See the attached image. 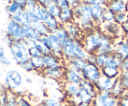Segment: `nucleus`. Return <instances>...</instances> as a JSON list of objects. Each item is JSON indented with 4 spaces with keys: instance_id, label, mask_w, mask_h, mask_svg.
<instances>
[{
    "instance_id": "7",
    "label": "nucleus",
    "mask_w": 128,
    "mask_h": 106,
    "mask_svg": "<svg viewBox=\"0 0 128 106\" xmlns=\"http://www.w3.org/2000/svg\"><path fill=\"white\" fill-rule=\"evenodd\" d=\"M116 99L106 92L99 96L94 101V106H116Z\"/></svg>"
},
{
    "instance_id": "25",
    "label": "nucleus",
    "mask_w": 128,
    "mask_h": 106,
    "mask_svg": "<svg viewBox=\"0 0 128 106\" xmlns=\"http://www.w3.org/2000/svg\"><path fill=\"white\" fill-rule=\"evenodd\" d=\"M110 55V54H109ZM109 55L108 54H97L96 55V65L102 68L106 65V62L108 58Z\"/></svg>"
},
{
    "instance_id": "18",
    "label": "nucleus",
    "mask_w": 128,
    "mask_h": 106,
    "mask_svg": "<svg viewBox=\"0 0 128 106\" xmlns=\"http://www.w3.org/2000/svg\"><path fill=\"white\" fill-rule=\"evenodd\" d=\"M87 63V61L85 60L84 59H81V58H75L70 60L71 68L80 71H82Z\"/></svg>"
},
{
    "instance_id": "24",
    "label": "nucleus",
    "mask_w": 128,
    "mask_h": 106,
    "mask_svg": "<svg viewBox=\"0 0 128 106\" xmlns=\"http://www.w3.org/2000/svg\"><path fill=\"white\" fill-rule=\"evenodd\" d=\"M90 6H91V11L92 17L96 19H99L100 17H102L103 11L100 5L95 4Z\"/></svg>"
},
{
    "instance_id": "31",
    "label": "nucleus",
    "mask_w": 128,
    "mask_h": 106,
    "mask_svg": "<svg viewBox=\"0 0 128 106\" xmlns=\"http://www.w3.org/2000/svg\"><path fill=\"white\" fill-rule=\"evenodd\" d=\"M29 53H30V56L31 57H42V54L40 50L38 48H36L34 46H32V47H30L28 48Z\"/></svg>"
},
{
    "instance_id": "52",
    "label": "nucleus",
    "mask_w": 128,
    "mask_h": 106,
    "mask_svg": "<svg viewBox=\"0 0 128 106\" xmlns=\"http://www.w3.org/2000/svg\"><path fill=\"white\" fill-rule=\"evenodd\" d=\"M3 1H7V0H3Z\"/></svg>"
},
{
    "instance_id": "11",
    "label": "nucleus",
    "mask_w": 128,
    "mask_h": 106,
    "mask_svg": "<svg viewBox=\"0 0 128 106\" xmlns=\"http://www.w3.org/2000/svg\"><path fill=\"white\" fill-rule=\"evenodd\" d=\"M113 51L112 47L111 45V43L108 38L106 37L101 36V42H100V47L98 49V54H111Z\"/></svg>"
},
{
    "instance_id": "40",
    "label": "nucleus",
    "mask_w": 128,
    "mask_h": 106,
    "mask_svg": "<svg viewBox=\"0 0 128 106\" xmlns=\"http://www.w3.org/2000/svg\"><path fill=\"white\" fill-rule=\"evenodd\" d=\"M0 62L1 63V64L4 65L8 66L10 65L11 63V61L7 58V57L5 56V55L2 56H0Z\"/></svg>"
},
{
    "instance_id": "13",
    "label": "nucleus",
    "mask_w": 128,
    "mask_h": 106,
    "mask_svg": "<svg viewBox=\"0 0 128 106\" xmlns=\"http://www.w3.org/2000/svg\"><path fill=\"white\" fill-rule=\"evenodd\" d=\"M44 67L46 68H52L60 65V58L52 54L42 56Z\"/></svg>"
},
{
    "instance_id": "3",
    "label": "nucleus",
    "mask_w": 128,
    "mask_h": 106,
    "mask_svg": "<svg viewBox=\"0 0 128 106\" xmlns=\"http://www.w3.org/2000/svg\"><path fill=\"white\" fill-rule=\"evenodd\" d=\"M84 78L91 83H96L101 76V70L95 63L88 62L82 70Z\"/></svg>"
},
{
    "instance_id": "29",
    "label": "nucleus",
    "mask_w": 128,
    "mask_h": 106,
    "mask_svg": "<svg viewBox=\"0 0 128 106\" xmlns=\"http://www.w3.org/2000/svg\"><path fill=\"white\" fill-rule=\"evenodd\" d=\"M79 91H80V88L77 86L75 85L74 84H70L67 88L68 93L70 95L72 96L78 97Z\"/></svg>"
},
{
    "instance_id": "51",
    "label": "nucleus",
    "mask_w": 128,
    "mask_h": 106,
    "mask_svg": "<svg viewBox=\"0 0 128 106\" xmlns=\"http://www.w3.org/2000/svg\"><path fill=\"white\" fill-rule=\"evenodd\" d=\"M46 106L45 105V104H43V105H42V106Z\"/></svg>"
},
{
    "instance_id": "1",
    "label": "nucleus",
    "mask_w": 128,
    "mask_h": 106,
    "mask_svg": "<svg viewBox=\"0 0 128 106\" xmlns=\"http://www.w3.org/2000/svg\"><path fill=\"white\" fill-rule=\"evenodd\" d=\"M22 40H14L10 45V52L13 59L19 65H21L31 60L29 48Z\"/></svg>"
},
{
    "instance_id": "22",
    "label": "nucleus",
    "mask_w": 128,
    "mask_h": 106,
    "mask_svg": "<svg viewBox=\"0 0 128 106\" xmlns=\"http://www.w3.org/2000/svg\"><path fill=\"white\" fill-rule=\"evenodd\" d=\"M55 32H56V35L57 36L59 40L60 41V42H61L62 45L71 38L70 37H69L67 32L63 29H58Z\"/></svg>"
},
{
    "instance_id": "44",
    "label": "nucleus",
    "mask_w": 128,
    "mask_h": 106,
    "mask_svg": "<svg viewBox=\"0 0 128 106\" xmlns=\"http://www.w3.org/2000/svg\"><path fill=\"white\" fill-rule=\"evenodd\" d=\"M88 2H90L91 4L95 5V4H98L100 5L102 3L103 0H87Z\"/></svg>"
},
{
    "instance_id": "53",
    "label": "nucleus",
    "mask_w": 128,
    "mask_h": 106,
    "mask_svg": "<svg viewBox=\"0 0 128 106\" xmlns=\"http://www.w3.org/2000/svg\"></svg>"
},
{
    "instance_id": "12",
    "label": "nucleus",
    "mask_w": 128,
    "mask_h": 106,
    "mask_svg": "<svg viewBox=\"0 0 128 106\" xmlns=\"http://www.w3.org/2000/svg\"><path fill=\"white\" fill-rule=\"evenodd\" d=\"M115 54L118 56L122 61L128 58V40L119 43L115 49Z\"/></svg>"
},
{
    "instance_id": "19",
    "label": "nucleus",
    "mask_w": 128,
    "mask_h": 106,
    "mask_svg": "<svg viewBox=\"0 0 128 106\" xmlns=\"http://www.w3.org/2000/svg\"><path fill=\"white\" fill-rule=\"evenodd\" d=\"M33 46H34L36 48H38L40 50V52L42 53L43 56L52 54V52H51V50L42 42L41 38L33 40Z\"/></svg>"
},
{
    "instance_id": "30",
    "label": "nucleus",
    "mask_w": 128,
    "mask_h": 106,
    "mask_svg": "<svg viewBox=\"0 0 128 106\" xmlns=\"http://www.w3.org/2000/svg\"><path fill=\"white\" fill-rule=\"evenodd\" d=\"M120 79L124 89L128 90V71H122Z\"/></svg>"
},
{
    "instance_id": "38",
    "label": "nucleus",
    "mask_w": 128,
    "mask_h": 106,
    "mask_svg": "<svg viewBox=\"0 0 128 106\" xmlns=\"http://www.w3.org/2000/svg\"><path fill=\"white\" fill-rule=\"evenodd\" d=\"M45 105L46 106H61L58 102L52 99H47L45 101Z\"/></svg>"
},
{
    "instance_id": "34",
    "label": "nucleus",
    "mask_w": 128,
    "mask_h": 106,
    "mask_svg": "<svg viewBox=\"0 0 128 106\" xmlns=\"http://www.w3.org/2000/svg\"><path fill=\"white\" fill-rule=\"evenodd\" d=\"M20 6H19L18 4L15 1L12 2L10 6H8V10L11 13H16L18 11V9L20 8Z\"/></svg>"
},
{
    "instance_id": "35",
    "label": "nucleus",
    "mask_w": 128,
    "mask_h": 106,
    "mask_svg": "<svg viewBox=\"0 0 128 106\" xmlns=\"http://www.w3.org/2000/svg\"><path fill=\"white\" fill-rule=\"evenodd\" d=\"M52 1L62 9L69 7V2L68 0H52Z\"/></svg>"
},
{
    "instance_id": "37",
    "label": "nucleus",
    "mask_w": 128,
    "mask_h": 106,
    "mask_svg": "<svg viewBox=\"0 0 128 106\" xmlns=\"http://www.w3.org/2000/svg\"><path fill=\"white\" fill-rule=\"evenodd\" d=\"M26 5L28 7V11H31V10H32L38 6V4L35 0H27Z\"/></svg>"
},
{
    "instance_id": "21",
    "label": "nucleus",
    "mask_w": 128,
    "mask_h": 106,
    "mask_svg": "<svg viewBox=\"0 0 128 106\" xmlns=\"http://www.w3.org/2000/svg\"><path fill=\"white\" fill-rule=\"evenodd\" d=\"M31 26L40 34V35L45 36L48 33V28L46 25H44L42 22L38 21L36 23L31 24Z\"/></svg>"
},
{
    "instance_id": "8",
    "label": "nucleus",
    "mask_w": 128,
    "mask_h": 106,
    "mask_svg": "<svg viewBox=\"0 0 128 106\" xmlns=\"http://www.w3.org/2000/svg\"><path fill=\"white\" fill-rule=\"evenodd\" d=\"M82 75H83L82 71L76 70L72 68H70L66 71V78L68 81L72 84H80L81 81L83 79L81 78V76Z\"/></svg>"
},
{
    "instance_id": "6",
    "label": "nucleus",
    "mask_w": 128,
    "mask_h": 106,
    "mask_svg": "<svg viewBox=\"0 0 128 106\" xmlns=\"http://www.w3.org/2000/svg\"><path fill=\"white\" fill-rule=\"evenodd\" d=\"M101 36L98 34L91 35L89 38L86 40V45L84 46V49L87 52H97L101 42Z\"/></svg>"
},
{
    "instance_id": "42",
    "label": "nucleus",
    "mask_w": 128,
    "mask_h": 106,
    "mask_svg": "<svg viewBox=\"0 0 128 106\" xmlns=\"http://www.w3.org/2000/svg\"><path fill=\"white\" fill-rule=\"evenodd\" d=\"M120 106H128V96L122 98L120 102Z\"/></svg>"
},
{
    "instance_id": "5",
    "label": "nucleus",
    "mask_w": 128,
    "mask_h": 106,
    "mask_svg": "<svg viewBox=\"0 0 128 106\" xmlns=\"http://www.w3.org/2000/svg\"><path fill=\"white\" fill-rule=\"evenodd\" d=\"M22 83L21 74L16 70L8 71L5 77V83L11 89H16L20 86Z\"/></svg>"
},
{
    "instance_id": "4",
    "label": "nucleus",
    "mask_w": 128,
    "mask_h": 106,
    "mask_svg": "<svg viewBox=\"0 0 128 106\" xmlns=\"http://www.w3.org/2000/svg\"><path fill=\"white\" fill-rule=\"evenodd\" d=\"M7 31L11 37L15 38V40H21L27 38L22 26L18 22L13 21L9 23L7 27Z\"/></svg>"
},
{
    "instance_id": "16",
    "label": "nucleus",
    "mask_w": 128,
    "mask_h": 106,
    "mask_svg": "<svg viewBox=\"0 0 128 106\" xmlns=\"http://www.w3.org/2000/svg\"><path fill=\"white\" fill-rule=\"evenodd\" d=\"M93 96L94 95L91 94V93L80 87V91H79L78 97L80 99L81 103L90 104L92 101Z\"/></svg>"
},
{
    "instance_id": "36",
    "label": "nucleus",
    "mask_w": 128,
    "mask_h": 106,
    "mask_svg": "<svg viewBox=\"0 0 128 106\" xmlns=\"http://www.w3.org/2000/svg\"><path fill=\"white\" fill-rule=\"evenodd\" d=\"M116 19L118 22H122L124 24L128 21V16L124 12H121L118 14V16L116 17Z\"/></svg>"
},
{
    "instance_id": "20",
    "label": "nucleus",
    "mask_w": 128,
    "mask_h": 106,
    "mask_svg": "<svg viewBox=\"0 0 128 106\" xmlns=\"http://www.w3.org/2000/svg\"><path fill=\"white\" fill-rule=\"evenodd\" d=\"M110 8L112 11L116 12H123L126 8V4L121 0H116L113 1L110 5Z\"/></svg>"
},
{
    "instance_id": "17",
    "label": "nucleus",
    "mask_w": 128,
    "mask_h": 106,
    "mask_svg": "<svg viewBox=\"0 0 128 106\" xmlns=\"http://www.w3.org/2000/svg\"><path fill=\"white\" fill-rule=\"evenodd\" d=\"M101 71L102 74L107 78L112 79L115 78L120 74V70L118 68H114V67H105L101 68Z\"/></svg>"
},
{
    "instance_id": "9",
    "label": "nucleus",
    "mask_w": 128,
    "mask_h": 106,
    "mask_svg": "<svg viewBox=\"0 0 128 106\" xmlns=\"http://www.w3.org/2000/svg\"><path fill=\"white\" fill-rule=\"evenodd\" d=\"M97 86L104 92H108L112 90L114 83L112 82L111 79L107 78L105 76H101L100 79L96 82Z\"/></svg>"
},
{
    "instance_id": "39",
    "label": "nucleus",
    "mask_w": 128,
    "mask_h": 106,
    "mask_svg": "<svg viewBox=\"0 0 128 106\" xmlns=\"http://www.w3.org/2000/svg\"><path fill=\"white\" fill-rule=\"evenodd\" d=\"M68 32L70 34V35H71V37H73L74 38H75L78 34V30L76 29V27L72 26L69 27Z\"/></svg>"
},
{
    "instance_id": "14",
    "label": "nucleus",
    "mask_w": 128,
    "mask_h": 106,
    "mask_svg": "<svg viewBox=\"0 0 128 106\" xmlns=\"http://www.w3.org/2000/svg\"><path fill=\"white\" fill-rule=\"evenodd\" d=\"M43 71L44 74L48 76L57 78L61 76V74L63 73V70H62V67L61 66L52 67V68H46V67H45L43 69Z\"/></svg>"
},
{
    "instance_id": "32",
    "label": "nucleus",
    "mask_w": 128,
    "mask_h": 106,
    "mask_svg": "<svg viewBox=\"0 0 128 106\" xmlns=\"http://www.w3.org/2000/svg\"><path fill=\"white\" fill-rule=\"evenodd\" d=\"M20 66H21V68H22V69L27 71H32L34 70H35L34 67L31 60L28 61V62H25V63H22V64L20 65Z\"/></svg>"
},
{
    "instance_id": "49",
    "label": "nucleus",
    "mask_w": 128,
    "mask_h": 106,
    "mask_svg": "<svg viewBox=\"0 0 128 106\" xmlns=\"http://www.w3.org/2000/svg\"><path fill=\"white\" fill-rule=\"evenodd\" d=\"M78 106H89V104H86V103H81V104H79Z\"/></svg>"
},
{
    "instance_id": "10",
    "label": "nucleus",
    "mask_w": 128,
    "mask_h": 106,
    "mask_svg": "<svg viewBox=\"0 0 128 106\" xmlns=\"http://www.w3.org/2000/svg\"><path fill=\"white\" fill-rule=\"evenodd\" d=\"M76 12L78 14V15H80L81 21L84 24L88 23L92 17L91 6H87L86 4L80 6L76 10Z\"/></svg>"
},
{
    "instance_id": "26",
    "label": "nucleus",
    "mask_w": 128,
    "mask_h": 106,
    "mask_svg": "<svg viewBox=\"0 0 128 106\" xmlns=\"http://www.w3.org/2000/svg\"><path fill=\"white\" fill-rule=\"evenodd\" d=\"M31 61L35 70H43L45 68L42 57H31Z\"/></svg>"
},
{
    "instance_id": "45",
    "label": "nucleus",
    "mask_w": 128,
    "mask_h": 106,
    "mask_svg": "<svg viewBox=\"0 0 128 106\" xmlns=\"http://www.w3.org/2000/svg\"><path fill=\"white\" fill-rule=\"evenodd\" d=\"M6 106H17L16 101H14V99H12V98H10L8 102L6 103Z\"/></svg>"
},
{
    "instance_id": "2",
    "label": "nucleus",
    "mask_w": 128,
    "mask_h": 106,
    "mask_svg": "<svg viewBox=\"0 0 128 106\" xmlns=\"http://www.w3.org/2000/svg\"><path fill=\"white\" fill-rule=\"evenodd\" d=\"M40 38L51 50L52 55L58 58H61L63 56L62 45L59 40L56 34H50L48 36H43Z\"/></svg>"
},
{
    "instance_id": "28",
    "label": "nucleus",
    "mask_w": 128,
    "mask_h": 106,
    "mask_svg": "<svg viewBox=\"0 0 128 106\" xmlns=\"http://www.w3.org/2000/svg\"><path fill=\"white\" fill-rule=\"evenodd\" d=\"M44 23L46 26H47L48 28L50 29L51 30H53L54 32L57 31V27H58V23L56 21V19L52 16H50L46 21H44Z\"/></svg>"
},
{
    "instance_id": "23",
    "label": "nucleus",
    "mask_w": 128,
    "mask_h": 106,
    "mask_svg": "<svg viewBox=\"0 0 128 106\" xmlns=\"http://www.w3.org/2000/svg\"><path fill=\"white\" fill-rule=\"evenodd\" d=\"M48 11L51 16L55 17H60L61 10V7L58 6L57 4H56L55 3H51L49 6H48Z\"/></svg>"
},
{
    "instance_id": "43",
    "label": "nucleus",
    "mask_w": 128,
    "mask_h": 106,
    "mask_svg": "<svg viewBox=\"0 0 128 106\" xmlns=\"http://www.w3.org/2000/svg\"><path fill=\"white\" fill-rule=\"evenodd\" d=\"M14 1L18 4L21 8H23L26 5L27 2V0H14Z\"/></svg>"
},
{
    "instance_id": "33",
    "label": "nucleus",
    "mask_w": 128,
    "mask_h": 106,
    "mask_svg": "<svg viewBox=\"0 0 128 106\" xmlns=\"http://www.w3.org/2000/svg\"><path fill=\"white\" fill-rule=\"evenodd\" d=\"M102 17H103L106 21H112L114 17V14L112 13V11L111 9H108L106 10L105 11H103Z\"/></svg>"
},
{
    "instance_id": "48",
    "label": "nucleus",
    "mask_w": 128,
    "mask_h": 106,
    "mask_svg": "<svg viewBox=\"0 0 128 106\" xmlns=\"http://www.w3.org/2000/svg\"><path fill=\"white\" fill-rule=\"evenodd\" d=\"M20 106H30V104H29L28 103H26V101H22L21 103Z\"/></svg>"
},
{
    "instance_id": "47",
    "label": "nucleus",
    "mask_w": 128,
    "mask_h": 106,
    "mask_svg": "<svg viewBox=\"0 0 128 106\" xmlns=\"http://www.w3.org/2000/svg\"><path fill=\"white\" fill-rule=\"evenodd\" d=\"M122 27H123V29L126 33L128 34V21H126V22L123 24L122 25Z\"/></svg>"
},
{
    "instance_id": "15",
    "label": "nucleus",
    "mask_w": 128,
    "mask_h": 106,
    "mask_svg": "<svg viewBox=\"0 0 128 106\" xmlns=\"http://www.w3.org/2000/svg\"><path fill=\"white\" fill-rule=\"evenodd\" d=\"M25 31L26 37L32 40H35L40 38V34L30 24L22 25Z\"/></svg>"
},
{
    "instance_id": "27",
    "label": "nucleus",
    "mask_w": 128,
    "mask_h": 106,
    "mask_svg": "<svg viewBox=\"0 0 128 106\" xmlns=\"http://www.w3.org/2000/svg\"><path fill=\"white\" fill-rule=\"evenodd\" d=\"M72 11L69 7L63 8L61 9L60 18L62 22H67L72 17Z\"/></svg>"
},
{
    "instance_id": "41",
    "label": "nucleus",
    "mask_w": 128,
    "mask_h": 106,
    "mask_svg": "<svg viewBox=\"0 0 128 106\" xmlns=\"http://www.w3.org/2000/svg\"><path fill=\"white\" fill-rule=\"evenodd\" d=\"M121 70L122 71H128V58L122 62Z\"/></svg>"
},
{
    "instance_id": "46",
    "label": "nucleus",
    "mask_w": 128,
    "mask_h": 106,
    "mask_svg": "<svg viewBox=\"0 0 128 106\" xmlns=\"http://www.w3.org/2000/svg\"><path fill=\"white\" fill-rule=\"evenodd\" d=\"M41 4L45 6H49L51 4V0H38Z\"/></svg>"
},
{
    "instance_id": "50",
    "label": "nucleus",
    "mask_w": 128,
    "mask_h": 106,
    "mask_svg": "<svg viewBox=\"0 0 128 106\" xmlns=\"http://www.w3.org/2000/svg\"><path fill=\"white\" fill-rule=\"evenodd\" d=\"M68 1L70 3L74 4V3H75V2H76V0H68Z\"/></svg>"
}]
</instances>
